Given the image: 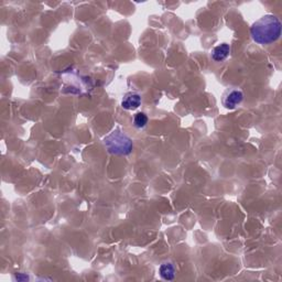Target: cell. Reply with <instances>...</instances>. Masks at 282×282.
Returning <instances> with one entry per match:
<instances>
[{
    "label": "cell",
    "instance_id": "6da1fadb",
    "mask_svg": "<svg viewBox=\"0 0 282 282\" xmlns=\"http://www.w3.org/2000/svg\"><path fill=\"white\" fill-rule=\"evenodd\" d=\"M282 24L279 18L273 15H266L251 25L250 34L258 44H271L281 37Z\"/></svg>",
    "mask_w": 282,
    "mask_h": 282
},
{
    "label": "cell",
    "instance_id": "7a4b0ae2",
    "mask_svg": "<svg viewBox=\"0 0 282 282\" xmlns=\"http://www.w3.org/2000/svg\"><path fill=\"white\" fill-rule=\"evenodd\" d=\"M108 152L115 155H128L131 153L133 142L120 129H115L104 139Z\"/></svg>",
    "mask_w": 282,
    "mask_h": 282
},
{
    "label": "cell",
    "instance_id": "3957f363",
    "mask_svg": "<svg viewBox=\"0 0 282 282\" xmlns=\"http://www.w3.org/2000/svg\"><path fill=\"white\" fill-rule=\"evenodd\" d=\"M245 94L239 88H229L227 89L225 94L223 95V106L226 108V109L233 110L236 109V108L240 105V104L244 102Z\"/></svg>",
    "mask_w": 282,
    "mask_h": 282
},
{
    "label": "cell",
    "instance_id": "277c9868",
    "mask_svg": "<svg viewBox=\"0 0 282 282\" xmlns=\"http://www.w3.org/2000/svg\"><path fill=\"white\" fill-rule=\"evenodd\" d=\"M141 105V96L138 93L129 92L124 96L121 106L126 110H136Z\"/></svg>",
    "mask_w": 282,
    "mask_h": 282
},
{
    "label": "cell",
    "instance_id": "5b68a950",
    "mask_svg": "<svg viewBox=\"0 0 282 282\" xmlns=\"http://www.w3.org/2000/svg\"><path fill=\"white\" fill-rule=\"evenodd\" d=\"M232 47L228 43H220V44L216 45L211 52L212 60L215 62H223L224 60H226L229 54H231Z\"/></svg>",
    "mask_w": 282,
    "mask_h": 282
},
{
    "label": "cell",
    "instance_id": "8992f818",
    "mask_svg": "<svg viewBox=\"0 0 282 282\" xmlns=\"http://www.w3.org/2000/svg\"><path fill=\"white\" fill-rule=\"evenodd\" d=\"M159 273H160V277H161L163 280L171 281L174 279V277H175V268L174 266H173L172 262H169V261L163 262L159 268Z\"/></svg>",
    "mask_w": 282,
    "mask_h": 282
},
{
    "label": "cell",
    "instance_id": "52a82bcc",
    "mask_svg": "<svg viewBox=\"0 0 282 282\" xmlns=\"http://www.w3.org/2000/svg\"><path fill=\"white\" fill-rule=\"evenodd\" d=\"M148 124V116L145 112H137L133 117V125L138 129H144Z\"/></svg>",
    "mask_w": 282,
    "mask_h": 282
}]
</instances>
